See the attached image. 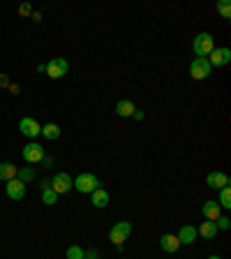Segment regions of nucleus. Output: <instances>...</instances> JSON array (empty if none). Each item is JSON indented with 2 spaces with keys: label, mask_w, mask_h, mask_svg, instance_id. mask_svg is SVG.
<instances>
[{
  "label": "nucleus",
  "mask_w": 231,
  "mask_h": 259,
  "mask_svg": "<svg viewBox=\"0 0 231 259\" xmlns=\"http://www.w3.org/2000/svg\"><path fill=\"white\" fill-rule=\"evenodd\" d=\"M201 215H204L206 220L215 222L217 218L222 215V208H220V204H217L215 199H208V201H204V206H201Z\"/></svg>",
  "instance_id": "nucleus-13"
},
{
  "label": "nucleus",
  "mask_w": 231,
  "mask_h": 259,
  "mask_svg": "<svg viewBox=\"0 0 231 259\" xmlns=\"http://www.w3.org/2000/svg\"><path fill=\"white\" fill-rule=\"evenodd\" d=\"M16 171H19V167L16 164H12V162H0V181H12V178H16Z\"/></svg>",
  "instance_id": "nucleus-18"
},
{
  "label": "nucleus",
  "mask_w": 231,
  "mask_h": 259,
  "mask_svg": "<svg viewBox=\"0 0 231 259\" xmlns=\"http://www.w3.org/2000/svg\"><path fill=\"white\" fill-rule=\"evenodd\" d=\"M19 14H21V16H32V7L26 3V5L19 7Z\"/></svg>",
  "instance_id": "nucleus-26"
},
{
  "label": "nucleus",
  "mask_w": 231,
  "mask_h": 259,
  "mask_svg": "<svg viewBox=\"0 0 231 259\" xmlns=\"http://www.w3.org/2000/svg\"><path fill=\"white\" fill-rule=\"evenodd\" d=\"M206 185H208L210 190H217V192H220L222 188L231 185V181H229V176L222 174V171H210L208 176H206Z\"/></svg>",
  "instance_id": "nucleus-11"
},
{
  "label": "nucleus",
  "mask_w": 231,
  "mask_h": 259,
  "mask_svg": "<svg viewBox=\"0 0 231 259\" xmlns=\"http://www.w3.org/2000/svg\"><path fill=\"white\" fill-rule=\"evenodd\" d=\"M210 72H213V67H210L208 58H194L192 63H190V76L197 81H204L210 76Z\"/></svg>",
  "instance_id": "nucleus-4"
},
{
  "label": "nucleus",
  "mask_w": 231,
  "mask_h": 259,
  "mask_svg": "<svg viewBox=\"0 0 231 259\" xmlns=\"http://www.w3.org/2000/svg\"><path fill=\"white\" fill-rule=\"evenodd\" d=\"M134 111H136V107L132 100H118V102H116V113H118L120 118H132Z\"/></svg>",
  "instance_id": "nucleus-16"
},
{
  "label": "nucleus",
  "mask_w": 231,
  "mask_h": 259,
  "mask_svg": "<svg viewBox=\"0 0 231 259\" xmlns=\"http://www.w3.org/2000/svg\"><path fill=\"white\" fill-rule=\"evenodd\" d=\"M176 238L180 241V245H192V243L199 238V234H197V227L183 225V227H180V232L176 234Z\"/></svg>",
  "instance_id": "nucleus-12"
},
{
  "label": "nucleus",
  "mask_w": 231,
  "mask_h": 259,
  "mask_svg": "<svg viewBox=\"0 0 231 259\" xmlns=\"http://www.w3.org/2000/svg\"><path fill=\"white\" fill-rule=\"evenodd\" d=\"M51 190H54L56 194H65V192H70L72 190V178L70 174H65V171H58L54 178H51Z\"/></svg>",
  "instance_id": "nucleus-9"
},
{
  "label": "nucleus",
  "mask_w": 231,
  "mask_h": 259,
  "mask_svg": "<svg viewBox=\"0 0 231 259\" xmlns=\"http://www.w3.org/2000/svg\"><path fill=\"white\" fill-rule=\"evenodd\" d=\"M42 137H47L49 141L58 139V137H60V127H58L56 123H47V125H42Z\"/></svg>",
  "instance_id": "nucleus-19"
},
{
  "label": "nucleus",
  "mask_w": 231,
  "mask_h": 259,
  "mask_svg": "<svg viewBox=\"0 0 231 259\" xmlns=\"http://www.w3.org/2000/svg\"><path fill=\"white\" fill-rule=\"evenodd\" d=\"M132 236V222H116V225L109 229V241L113 243V245H123L127 238Z\"/></svg>",
  "instance_id": "nucleus-3"
},
{
  "label": "nucleus",
  "mask_w": 231,
  "mask_h": 259,
  "mask_svg": "<svg viewBox=\"0 0 231 259\" xmlns=\"http://www.w3.org/2000/svg\"><path fill=\"white\" fill-rule=\"evenodd\" d=\"M132 118H134V120H144V111H139V109H136V111L132 113Z\"/></svg>",
  "instance_id": "nucleus-27"
},
{
  "label": "nucleus",
  "mask_w": 231,
  "mask_h": 259,
  "mask_svg": "<svg viewBox=\"0 0 231 259\" xmlns=\"http://www.w3.org/2000/svg\"><path fill=\"white\" fill-rule=\"evenodd\" d=\"M21 155H23V160H26L28 164H37V162L44 160V146H39L37 141H30V144L23 146Z\"/></svg>",
  "instance_id": "nucleus-6"
},
{
  "label": "nucleus",
  "mask_w": 231,
  "mask_h": 259,
  "mask_svg": "<svg viewBox=\"0 0 231 259\" xmlns=\"http://www.w3.org/2000/svg\"><path fill=\"white\" fill-rule=\"evenodd\" d=\"M215 227H217V232H226V229L231 227V220H229L226 215H220V218L215 220Z\"/></svg>",
  "instance_id": "nucleus-25"
},
{
  "label": "nucleus",
  "mask_w": 231,
  "mask_h": 259,
  "mask_svg": "<svg viewBox=\"0 0 231 259\" xmlns=\"http://www.w3.org/2000/svg\"><path fill=\"white\" fill-rule=\"evenodd\" d=\"M197 234H199L201 238H215L217 236V227H215V222H210V220H206V222H201L199 225V229H197Z\"/></svg>",
  "instance_id": "nucleus-17"
},
{
  "label": "nucleus",
  "mask_w": 231,
  "mask_h": 259,
  "mask_svg": "<svg viewBox=\"0 0 231 259\" xmlns=\"http://www.w3.org/2000/svg\"><path fill=\"white\" fill-rule=\"evenodd\" d=\"M109 201H111V197H109V192L104 188H97L95 192H90V204L95 208H107Z\"/></svg>",
  "instance_id": "nucleus-14"
},
{
  "label": "nucleus",
  "mask_w": 231,
  "mask_h": 259,
  "mask_svg": "<svg viewBox=\"0 0 231 259\" xmlns=\"http://www.w3.org/2000/svg\"><path fill=\"white\" fill-rule=\"evenodd\" d=\"M16 178L21 181V183H28V181H32L35 178V171H32V167H23L16 171Z\"/></svg>",
  "instance_id": "nucleus-22"
},
{
  "label": "nucleus",
  "mask_w": 231,
  "mask_h": 259,
  "mask_svg": "<svg viewBox=\"0 0 231 259\" xmlns=\"http://www.w3.org/2000/svg\"><path fill=\"white\" fill-rule=\"evenodd\" d=\"M67 70H70V63H67V58H63V56L51 58L47 63V74L51 76V79H63V76L67 74Z\"/></svg>",
  "instance_id": "nucleus-5"
},
{
  "label": "nucleus",
  "mask_w": 231,
  "mask_h": 259,
  "mask_svg": "<svg viewBox=\"0 0 231 259\" xmlns=\"http://www.w3.org/2000/svg\"><path fill=\"white\" fill-rule=\"evenodd\" d=\"M208 259H222V257H217V254H213V257H208Z\"/></svg>",
  "instance_id": "nucleus-29"
},
{
  "label": "nucleus",
  "mask_w": 231,
  "mask_h": 259,
  "mask_svg": "<svg viewBox=\"0 0 231 259\" xmlns=\"http://www.w3.org/2000/svg\"><path fill=\"white\" fill-rule=\"evenodd\" d=\"M42 201H44L47 206H54L56 201H58V194H56L51 188H44V190H42Z\"/></svg>",
  "instance_id": "nucleus-21"
},
{
  "label": "nucleus",
  "mask_w": 231,
  "mask_h": 259,
  "mask_svg": "<svg viewBox=\"0 0 231 259\" xmlns=\"http://www.w3.org/2000/svg\"><path fill=\"white\" fill-rule=\"evenodd\" d=\"M215 49V37L210 35V32H199L192 42V51L197 58H208L210 51Z\"/></svg>",
  "instance_id": "nucleus-1"
},
{
  "label": "nucleus",
  "mask_w": 231,
  "mask_h": 259,
  "mask_svg": "<svg viewBox=\"0 0 231 259\" xmlns=\"http://www.w3.org/2000/svg\"><path fill=\"white\" fill-rule=\"evenodd\" d=\"M215 201L220 204V208H231V188L229 185L220 190V199H215Z\"/></svg>",
  "instance_id": "nucleus-20"
},
{
  "label": "nucleus",
  "mask_w": 231,
  "mask_h": 259,
  "mask_svg": "<svg viewBox=\"0 0 231 259\" xmlns=\"http://www.w3.org/2000/svg\"><path fill=\"white\" fill-rule=\"evenodd\" d=\"M210 67H224L231 63V49L229 47H215L208 56Z\"/></svg>",
  "instance_id": "nucleus-7"
},
{
  "label": "nucleus",
  "mask_w": 231,
  "mask_h": 259,
  "mask_svg": "<svg viewBox=\"0 0 231 259\" xmlns=\"http://www.w3.org/2000/svg\"><path fill=\"white\" fill-rule=\"evenodd\" d=\"M7 83H10V81H7L5 74H3V76H0V86H7Z\"/></svg>",
  "instance_id": "nucleus-28"
},
{
  "label": "nucleus",
  "mask_w": 231,
  "mask_h": 259,
  "mask_svg": "<svg viewBox=\"0 0 231 259\" xmlns=\"http://www.w3.org/2000/svg\"><path fill=\"white\" fill-rule=\"evenodd\" d=\"M160 248L164 250V252L173 254L178 248H180V241L176 238V234H162V238H160Z\"/></svg>",
  "instance_id": "nucleus-15"
},
{
  "label": "nucleus",
  "mask_w": 231,
  "mask_h": 259,
  "mask_svg": "<svg viewBox=\"0 0 231 259\" xmlns=\"http://www.w3.org/2000/svg\"><path fill=\"white\" fill-rule=\"evenodd\" d=\"M72 188L81 194H90L100 188V178L95 174H79L76 178H72Z\"/></svg>",
  "instance_id": "nucleus-2"
},
{
  "label": "nucleus",
  "mask_w": 231,
  "mask_h": 259,
  "mask_svg": "<svg viewBox=\"0 0 231 259\" xmlns=\"http://www.w3.org/2000/svg\"><path fill=\"white\" fill-rule=\"evenodd\" d=\"M5 194L10 197L12 201H19L26 197V183H21L19 178H12V181H7L5 183Z\"/></svg>",
  "instance_id": "nucleus-10"
},
{
  "label": "nucleus",
  "mask_w": 231,
  "mask_h": 259,
  "mask_svg": "<svg viewBox=\"0 0 231 259\" xmlns=\"http://www.w3.org/2000/svg\"><path fill=\"white\" fill-rule=\"evenodd\" d=\"M19 130H21V135L28 137V139H35V137L42 135V125L37 123L35 118H30V116H26V118H21V123H19Z\"/></svg>",
  "instance_id": "nucleus-8"
},
{
  "label": "nucleus",
  "mask_w": 231,
  "mask_h": 259,
  "mask_svg": "<svg viewBox=\"0 0 231 259\" xmlns=\"http://www.w3.org/2000/svg\"><path fill=\"white\" fill-rule=\"evenodd\" d=\"M217 12H220L222 19H231V3L229 0H220V3H217Z\"/></svg>",
  "instance_id": "nucleus-23"
},
{
  "label": "nucleus",
  "mask_w": 231,
  "mask_h": 259,
  "mask_svg": "<svg viewBox=\"0 0 231 259\" xmlns=\"http://www.w3.org/2000/svg\"><path fill=\"white\" fill-rule=\"evenodd\" d=\"M67 259H86V252H83V248H79V245H70V248H67Z\"/></svg>",
  "instance_id": "nucleus-24"
}]
</instances>
